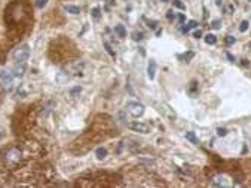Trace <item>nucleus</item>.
<instances>
[{
	"label": "nucleus",
	"mask_w": 251,
	"mask_h": 188,
	"mask_svg": "<svg viewBox=\"0 0 251 188\" xmlns=\"http://www.w3.org/2000/svg\"><path fill=\"white\" fill-rule=\"evenodd\" d=\"M22 158H24L22 151H21L18 147H10L9 150H6V153L3 154V160H5V163H6L9 167L18 166L19 163L22 161Z\"/></svg>",
	"instance_id": "obj_1"
},
{
	"label": "nucleus",
	"mask_w": 251,
	"mask_h": 188,
	"mask_svg": "<svg viewBox=\"0 0 251 188\" xmlns=\"http://www.w3.org/2000/svg\"><path fill=\"white\" fill-rule=\"evenodd\" d=\"M28 55H30V49H28L27 45H21L19 47H17L14 51L15 62H26L28 59Z\"/></svg>",
	"instance_id": "obj_2"
},
{
	"label": "nucleus",
	"mask_w": 251,
	"mask_h": 188,
	"mask_svg": "<svg viewBox=\"0 0 251 188\" xmlns=\"http://www.w3.org/2000/svg\"><path fill=\"white\" fill-rule=\"evenodd\" d=\"M127 111L134 117H140L144 113V105L140 102H128L127 104Z\"/></svg>",
	"instance_id": "obj_3"
},
{
	"label": "nucleus",
	"mask_w": 251,
	"mask_h": 188,
	"mask_svg": "<svg viewBox=\"0 0 251 188\" xmlns=\"http://www.w3.org/2000/svg\"><path fill=\"white\" fill-rule=\"evenodd\" d=\"M128 128L131 130H134V132H138V133H143V135H146V133L150 132L147 124L146 123H141V121H132V123L128 124Z\"/></svg>",
	"instance_id": "obj_4"
},
{
	"label": "nucleus",
	"mask_w": 251,
	"mask_h": 188,
	"mask_svg": "<svg viewBox=\"0 0 251 188\" xmlns=\"http://www.w3.org/2000/svg\"><path fill=\"white\" fill-rule=\"evenodd\" d=\"M26 73V62H17L14 70H12V76L15 77H22Z\"/></svg>",
	"instance_id": "obj_5"
},
{
	"label": "nucleus",
	"mask_w": 251,
	"mask_h": 188,
	"mask_svg": "<svg viewBox=\"0 0 251 188\" xmlns=\"http://www.w3.org/2000/svg\"><path fill=\"white\" fill-rule=\"evenodd\" d=\"M155 74H156V62H155V59H150L149 65H147V76L150 80H153Z\"/></svg>",
	"instance_id": "obj_6"
},
{
	"label": "nucleus",
	"mask_w": 251,
	"mask_h": 188,
	"mask_svg": "<svg viewBox=\"0 0 251 188\" xmlns=\"http://www.w3.org/2000/svg\"><path fill=\"white\" fill-rule=\"evenodd\" d=\"M95 154H97V158H98V160H104V158L107 157V150L103 148V147H100V148H97Z\"/></svg>",
	"instance_id": "obj_7"
},
{
	"label": "nucleus",
	"mask_w": 251,
	"mask_h": 188,
	"mask_svg": "<svg viewBox=\"0 0 251 188\" xmlns=\"http://www.w3.org/2000/svg\"><path fill=\"white\" fill-rule=\"evenodd\" d=\"M64 9H66L67 12H70V14H73V15H79V14H80V9H79L77 6H71V5H66V6H64Z\"/></svg>",
	"instance_id": "obj_8"
},
{
	"label": "nucleus",
	"mask_w": 251,
	"mask_h": 188,
	"mask_svg": "<svg viewBox=\"0 0 251 188\" xmlns=\"http://www.w3.org/2000/svg\"><path fill=\"white\" fill-rule=\"evenodd\" d=\"M115 33L120 37V39H123V37H127V30L123 28V25H116L115 27Z\"/></svg>",
	"instance_id": "obj_9"
},
{
	"label": "nucleus",
	"mask_w": 251,
	"mask_h": 188,
	"mask_svg": "<svg viewBox=\"0 0 251 188\" xmlns=\"http://www.w3.org/2000/svg\"><path fill=\"white\" fill-rule=\"evenodd\" d=\"M205 43L207 45H216L217 43V37L214 34H207L205 36Z\"/></svg>",
	"instance_id": "obj_10"
},
{
	"label": "nucleus",
	"mask_w": 251,
	"mask_h": 188,
	"mask_svg": "<svg viewBox=\"0 0 251 188\" xmlns=\"http://www.w3.org/2000/svg\"><path fill=\"white\" fill-rule=\"evenodd\" d=\"M195 27H198V22L196 21H189L186 24V25L183 27V33H187L189 30H192V28H195Z\"/></svg>",
	"instance_id": "obj_11"
},
{
	"label": "nucleus",
	"mask_w": 251,
	"mask_h": 188,
	"mask_svg": "<svg viewBox=\"0 0 251 188\" xmlns=\"http://www.w3.org/2000/svg\"><path fill=\"white\" fill-rule=\"evenodd\" d=\"M186 139H189V141H190V142H193V144H199L198 138L195 136V133H193V132H187V133H186Z\"/></svg>",
	"instance_id": "obj_12"
},
{
	"label": "nucleus",
	"mask_w": 251,
	"mask_h": 188,
	"mask_svg": "<svg viewBox=\"0 0 251 188\" xmlns=\"http://www.w3.org/2000/svg\"><path fill=\"white\" fill-rule=\"evenodd\" d=\"M2 79H3V83H5L6 86H10V84H12V76H10L9 73H5Z\"/></svg>",
	"instance_id": "obj_13"
},
{
	"label": "nucleus",
	"mask_w": 251,
	"mask_h": 188,
	"mask_svg": "<svg viewBox=\"0 0 251 188\" xmlns=\"http://www.w3.org/2000/svg\"><path fill=\"white\" fill-rule=\"evenodd\" d=\"M172 5H174V8L181 9V10H184V9H186V5L181 2V0H174V2H172Z\"/></svg>",
	"instance_id": "obj_14"
},
{
	"label": "nucleus",
	"mask_w": 251,
	"mask_h": 188,
	"mask_svg": "<svg viewBox=\"0 0 251 188\" xmlns=\"http://www.w3.org/2000/svg\"><path fill=\"white\" fill-rule=\"evenodd\" d=\"M104 47H106V51H107V54H109L110 56H113V58L116 56V54L113 52V49H111V46H110V45H109L107 42H104Z\"/></svg>",
	"instance_id": "obj_15"
},
{
	"label": "nucleus",
	"mask_w": 251,
	"mask_h": 188,
	"mask_svg": "<svg viewBox=\"0 0 251 188\" xmlns=\"http://www.w3.org/2000/svg\"><path fill=\"white\" fill-rule=\"evenodd\" d=\"M248 27H250L248 21H242V22H241V25H239V31H241V33H244V31H247V30H248Z\"/></svg>",
	"instance_id": "obj_16"
},
{
	"label": "nucleus",
	"mask_w": 251,
	"mask_h": 188,
	"mask_svg": "<svg viewBox=\"0 0 251 188\" xmlns=\"http://www.w3.org/2000/svg\"><path fill=\"white\" fill-rule=\"evenodd\" d=\"M132 39L134 40H141L143 39V33L141 31H134L132 33Z\"/></svg>",
	"instance_id": "obj_17"
},
{
	"label": "nucleus",
	"mask_w": 251,
	"mask_h": 188,
	"mask_svg": "<svg viewBox=\"0 0 251 188\" xmlns=\"http://www.w3.org/2000/svg\"><path fill=\"white\" fill-rule=\"evenodd\" d=\"M211 27L214 28V30H219V28L221 27V21H219V19H216V21H212V22H211Z\"/></svg>",
	"instance_id": "obj_18"
},
{
	"label": "nucleus",
	"mask_w": 251,
	"mask_h": 188,
	"mask_svg": "<svg viewBox=\"0 0 251 188\" xmlns=\"http://www.w3.org/2000/svg\"><path fill=\"white\" fill-rule=\"evenodd\" d=\"M224 42H226V45H227V46H230V45H233L236 40H235V37H232V36H227V37H226V39H224Z\"/></svg>",
	"instance_id": "obj_19"
},
{
	"label": "nucleus",
	"mask_w": 251,
	"mask_h": 188,
	"mask_svg": "<svg viewBox=\"0 0 251 188\" xmlns=\"http://www.w3.org/2000/svg\"><path fill=\"white\" fill-rule=\"evenodd\" d=\"M146 22H147V27L149 28H156V21H150V19H146Z\"/></svg>",
	"instance_id": "obj_20"
},
{
	"label": "nucleus",
	"mask_w": 251,
	"mask_h": 188,
	"mask_svg": "<svg viewBox=\"0 0 251 188\" xmlns=\"http://www.w3.org/2000/svg\"><path fill=\"white\" fill-rule=\"evenodd\" d=\"M92 16H94L95 19L100 18V8H94V9H92Z\"/></svg>",
	"instance_id": "obj_21"
},
{
	"label": "nucleus",
	"mask_w": 251,
	"mask_h": 188,
	"mask_svg": "<svg viewBox=\"0 0 251 188\" xmlns=\"http://www.w3.org/2000/svg\"><path fill=\"white\" fill-rule=\"evenodd\" d=\"M226 133H227V130H226V129H223V128H219L217 129V135L219 136H224Z\"/></svg>",
	"instance_id": "obj_22"
},
{
	"label": "nucleus",
	"mask_w": 251,
	"mask_h": 188,
	"mask_svg": "<svg viewBox=\"0 0 251 188\" xmlns=\"http://www.w3.org/2000/svg\"><path fill=\"white\" fill-rule=\"evenodd\" d=\"M181 58H184L186 61H189V59H192V58H193V52H187V54H184Z\"/></svg>",
	"instance_id": "obj_23"
},
{
	"label": "nucleus",
	"mask_w": 251,
	"mask_h": 188,
	"mask_svg": "<svg viewBox=\"0 0 251 188\" xmlns=\"http://www.w3.org/2000/svg\"><path fill=\"white\" fill-rule=\"evenodd\" d=\"M46 3H48V0H37V6L39 8H45Z\"/></svg>",
	"instance_id": "obj_24"
},
{
	"label": "nucleus",
	"mask_w": 251,
	"mask_h": 188,
	"mask_svg": "<svg viewBox=\"0 0 251 188\" xmlns=\"http://www.w3.org/2000/svg\"><path fill=\"white\" fill-rule=\"evenodd\" d=\"M193 37H195V39H201V37H202V31H201V30H196V31L193 33Z\"/></svg>",
	"instance_id": "obj_25"
},
{
	"label": "nucleus",
	"mask_w": 251,
	"mask_h": 188,
	"mask_svg": "<svg viewBox=\"0 0 251 188\" xmlns=\"http://www.w3.org/2000/svg\"><path fill=\"white\" fill-rule=\"evenodd\" d=\"M174 16H175V14H174L172 10H168V12H167V18H168V19H172Z\"/></svg>",
	"instance_id": "obj_26"
},
{
	"label": "nucleus",
	"mask_w": 251,
	"mask_h": 188,
	"mask_svg": "<svg viewBox=\"0 0 251 188\" xmlns=\"http://www.w3.org/2000/svg\"><path fill=\"white\" fill-rule=\"evenodd\" d=\"M177 19H178V22H180V24H183V22L186 21V16H184L183 14H180V15L177 16Z\"/></svg>",
	"instance_id": "obj_27"
},
{
	"label": "nucleus",
	"mask_w": 251,
	"mask_h": 188,
	"mask_svg": "<svg viewBox=\"0 0 251 188\" xmlns=\"http://www.w3.org/2000/svg\"><path fill=\"white\" fill-rule=\"evenodd\" d=\"M79 92H80V87H73V89H71V95H76Z\"/></svg>",
	"instance_id": "obj_28"
},
{
	"label": "nucleus",
	"mask_w": 251,
	"mask_h": 188,
	"mask_svg": "<svg viewBox=\"0 0 251 188\" xmlns=\"http://www.w3.org/2000/svg\"><path fill=\"white\" fill-rule=\"evenodd\" d=\"M226 56H227V58H229V61H232V62L235 61V58H233V55H232V54H229V52H226Z\"/></svg>",
	"instance_id": "obj_29"
},
{
	"label": "nucleus",
	"mask_w": 251,
	"mask_h": 188,
	"mask_svg": "<svg viewBox=\"0 0 251 188\" xmlns=\"http://www.w3.org/2000/svg\"><path fill=\"white\" fill-rule=\"evenodd\" d=\"M233 10H235V8H233V6H227V12H229V14H232Z\"/></svg>",
	"instance_id": "obj_30"
},
{
	"label": "nucleus",
	"mask_w": 251,
	"mask_h": 188,
	"mask_svg": "<svg viewBox=\"0 0 251 188\" xmlns=\"http://www.w3.org/2000/svg\"><path fill=\"white\" fill-rule=\"evenodd\" d=\"M3 136H5V132H3V129H2V128H0V139H2Z\"/></svg>",
	"instance_id": "obj_31"
},
{
	"label": "nucleus",
	"mask_w": 251,
	"mask_h": 188,
	"mask_svg": "<svg viewBox=\"0 0 251 188\" xmlns=\"http://www.w3.org/2000/svg\"><path fill=\"white\" fill-rule=\"evenodd\" d=\"M115 3V0H107V6H110V5H113Z\"/></svg>",
	"instance_id": "obj_32"
},
{
	"label": "nucleus",
	"mask_w": 251,
	"mask_h": 188,
	"mask_svg": "<svg viewBox=\"0 0 251 188\" xmlns=\"http://www.w3.org/2000/svg\"><path fill=\"white\" fill-rule=\"evenodd\" d=\"M160 2H162V3H165V2H168V0H160Z\"/></svg>",
	"instance_id": "obj_33"
},
{
	"label": "nucleus",
	"mask_w": 251,
	"mask_h": 188,
	"mask_svg": "<svg viewBox=\"0 0 251 188\" xmlns=\"http://www.w3.org/2000/svg\"><path fill=\"white\" fill-rule=\"evenodd\" d=\"M250 47H251V43H250Z\"/></svg>",
	"instance_id": "obj_34"
},
{
	"label": "nucleus",
	"mask_w": 251,
	"mask_h": 188,
	"mask_svg": "<svg viewBox=\"0 0 251 188\" xmlns=\"http://www.w3.org/2000/svg\"><path fill=\"white\" fill-rule=\"evenodd\" d=\"M250 2H251V0H250Z\"/></svg>",
	"instance_id": "obj_35"
}]
</instances>
